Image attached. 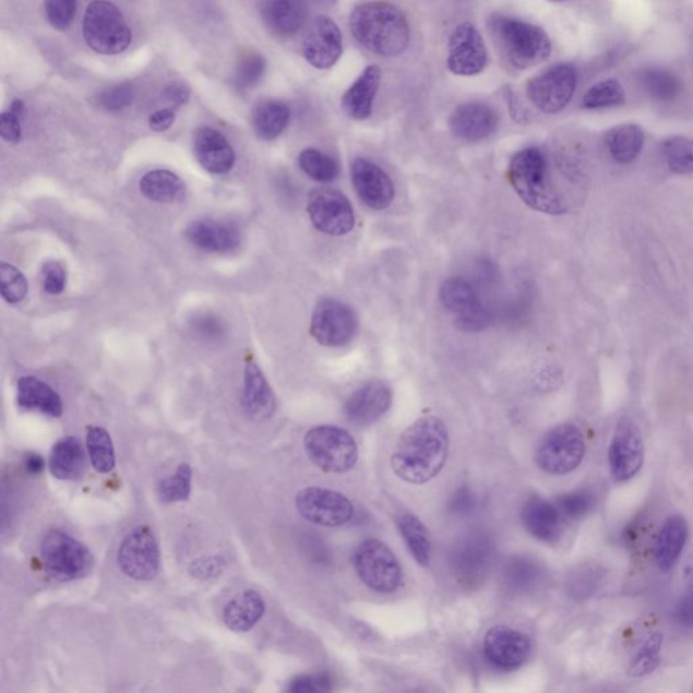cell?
Masks as SVG:
<instances>
[{
    "label": "cell",
    "mask_w": 693,
    "mask_h": 693,
    "mask_svg": "<svg viewBox=\"0 0 693 693\" xmlns=\"http://www.w3.org/2000/svg\"><path fill=\"white\" fill-rule=\"evenodd\" d=\"M449 446L443 421L435 416L420 417L398 439L392 455L394 475L414 486L431 481L446 464Z\"/></svg>",
    "instance_id": "6da1fadb"
},
{
    "label": "cell",
    "mask_w": 693,
    "mask_h": 693,
    "mask_svg": "<svg viewBox=\"0 0 693 693\" xmlns=\"http://www.w3.org/2000/svg\"><path fill=\"white\" fill-rule=\"evenodd\" d=\"M349 31L362 47L383 58L402 55L410 38L407 16L387 2L359 4L349 15Z\"/></svg>",
    "instance_id": "7a4b0ae2"
},
{
    "label": "cell",
    "mask_w": 693,
    "mask_h": 693,
    "mask_svg": "<svg viewBox=\"0 0 693 693\" xmlns=\"http://www.w3.org/2000/svg\"><path fill=\"white\" fill-rule=\"evenodd\" d=\"M509 180L524 204L534 211L560 216L569 211V201L555 183L548 157L539 148H526L512 157Z\"/></svg>",
    "instance_id": "3957f363"
},
{
    "label": "cell",
    "mask_w": 693,
    "mask_h": 693,
    "mask_svg": "<svg viewBox=\"0 0 693 693\" xmlns=\"http://www.w3.org/2000/svg\"><path fill=\"white\" fill-rule=\"evenodd\" d=\"M489 31L506 63L516 70L545 63L553 50L548 33L528 22L494 15L489 21Z\"/></svg>",
    "instance_id": "277c9868"
},
{
    "label": "cell",
    "mask_w": 693,
    "mask_h": 693,
    "mask_svg": "<svg viewBox=\"0 0 693 693\" xmlns=\"http://www.w3.org/2000/svg\"><path fill=\"white\" fill-rule=\"evenodd\" d=\"M83 37L99 55L116 56L131 47L133 35L126 16L109 0H93L83 19Z\"/></svg>",
    "instance_id": "5b68a950"
},
{
    "label": "cell",
    "mask_w": 693,
    "mask_h": 693,
    "mask_svg": "<svg viewBox=\"0 0 693 693\" xmlns=\"http://www.w3.org/2000/svg\"><path fill=\"white\" fill-rule=\"evenodd\" d=\"M45 572L56 582L71 583L87 577L94 565L92 551L63 529H50L39 545Z\"/></svg>",
    "instance_id": "8992f818"
},
{
    "label": "cell",
    "mask_w": 693,
    "mask_h": 693,
    "mask_svg": "<svg viewBox=\"0 0 693 693\" xmlns=\"http://www.w3.org/2000/svg\"><path fill=\"white\" fill-rule=\"evenodd\" d=\"M309 459L325 473H347L358 461V447L346 430L332 426L312 428L306 435Z\"/></svg>",
    "instance_id": "52a82bcc"
},
{
    "label": "cell",
    "mask_w": 693,
    "mask_h": 693,
    "mask_svg": "<svg viewBox=\"0 0 693 693\" xmlns=\"http://www.w3.org/2000/svg\"><path fill=\"white\" fill-rule=\"evenodd\" d=\"M585 439L573 425H561L546 433L537 450V464L553 476H565L577 469L584 459Z\"/></svg>",
    "instance_id": "ba28073f"
},
{
    "label": "cell",
    "mask_w": 693,
    "mask_h": 693,
    "mask_svg": "<svg viewBox=\"0 0 693 693\" xmlns=\"http://www.w3.org/2000/svg\"><path fill=\"white\" fill-rule=\"evenodd\" d=\"M354 566L370 589L391 594L402 584L403 572L392 550L380 540L369 539L355 551Z\"/></svg>",
    "instance_id": "9c48e42d"
},
{
    "label": "cell",
    "mask_w": 693,
    "mask_h": 693,
    "mask_svg": "<svg viewBox=\"0 0 693 693\" xmlns=\"http://www.w3.org/2000/svg\"><path fill=\"white\" fill-rule=\"evenodd\" d=\"M118 566L127 577L151 582L160 569V549L148 526H139L123 538L117 554Z\"/></svg>",
    "instance_id": "30bf717a"
},
{
    "label": "cell",
    "mask_w": 693,
    "mask_h": 693,
    "mask_svg": "<svg viewBox=\"0 0 693 693\" xmlns=\"http://www.w3.org/2000/svg\"><path fill=\"white\" fill-rule=\"evenodd\" d=\"M358 318L354 309L336 298H323L315 306L311 334L319 345L324 347H343L357 335Z\"/></svg>",
    "instance_id": "8fae6325"
},
{
    "label": "cell",
    "mask_w": 693,
    "mask_h": 693,
    "mask_svg": "<svg viewBox=\"0 0 693 693\" xmlns=\"http://www.w3.org/2000/svg\"><path fill=\"white\" fill-rule=\"evenodd\" d=\"M577 87V72L571 64H557L531 79L527 97L539 111L557 115L571 104Z\"/></svg>",
    "instance_id": "7c38bea8"
},
{
    "label": "cell",
    "mask_w": 693,
    "mask_h": 693,
    "mask_svg": "<svg viewBox=\"0 0 693 693\" xmlns=\"http://www.w3.org/2000/svg\"><path fill=\"white\" fill-rule=\"evenodd\" d=\"M439 300L455 314V324L461 331L481 332L488 328L490 314L469 280L461 277L447 279L439 290Z\"/></svg>",
    "instance_id": "4fadbf2b"
},
{
    "label": "cell",
    "mask_w": 693,
    "mask_h": 693,
    "mask_svg": "<svg viewBox=\"0 0 693 693\" xmlns=\"http://www.w3.org/2000/svg\"><path fill=\"white\" fill-rule=\"evenodd\" d=\"M645 462V442L638 425L624 416L613 431L608 464L611 475L619 482L631 480L638 475Z\"/></svg>",
    "instance_id": "5bb4252c"
},
{
    "label": "cell",
    "mask_w": 693,
    "mask_h": 693,
    "mask_svg": "<svg viewBox=\"0 0 693 693\" xmlns=\"http://www.w3.org/2000/svg\"><path fill=\"white\" fill-rule=\"evenodd\" d=\"M308 214L313 227L330 236H345L355 225L351 202L339 190L314 189L308 199Z\"/></svg>",
    "instance_id": "9a60e30c"
},
{
    "label": "cell",
    "mask_w": 693,
    "mask_h": 693,
    "mask_svg": "<svg viewBox=\"0 0 693 693\" xmlns=\"http://www.w3.org/2000/svg\"><path fill=\"white\" fill-rule=\"evenodd\" d=\"M296 505L303 519L323 527L345 526L354 516V505L345 494L311 487L297 494Z\"/></svg>",
    "instance_id": "2e32d148"
},
{
    "label": "cell",
    "mask_w": 693,
    "mask_h": 693,
    "mask_svg": "<svg viewBox=\"0 0 693 693\" xmlns=\"http://www.w3.org/2000/svg\"><path fill=\"white\" fill-rule=\"evenodd\" d=\"M488 50L480 32L469 22L455 27L449 38L447 67L454 75L475 76L486 70Z\"/></svg>",
    "instance_id": "e0dca14e"
},
{
    "label": "cell",
    "mask_w": 693,
    "mask_h": 693,
    "mask_svg": "<svg viewBox=\"0 0 693 693\" xmlns=\"http://www.w3.org/2000/svg\"><path fill=\"white\" fill-rule=\"evenodd\" d=\"M493 553L492 540L486 534H473L462 540L454 553L455 577L465 587L480 585L492 566Z\"/></svg>",
    "instance_id": "ac0fdd59"
},
{
    "label": "cell",
    "mask_w": 693,
    "mask_h": 693,
    "mask_svg": "<svg viewBox=\"0 0 693 693\" xmlns=\"http://www.w3.org/2000/svg\"><path fill=\"white\" fill-rule=\"evenodd\" d=\"M343 36L339 26L328 16L313 21L302 44V55L315 70H328L342 58Z\"/></svg>",
    "instance_id": "d6986e66"
},
{
    "label": "cell",
    "mask_w": 693,
    "mask_h": 693,
    "mask_svg": "<svg viewBox=\"0 0 693 693\" xmlns=\"http://www.w3.org/2000/svg\"><path fill=\"white\" fill-rule=\"evenodd\" d=\"M483 653L494 667L515 669L522 667L531 655V642L519 630L498 625L488 631L483 640Z\"/></svg>",
    "instance_id": "ffe728a7"
},
{
    "label": "cell",
    "mask_w": 693,
    "mask_h": 693,
    "mask_svg": "<svg viewBox=\"0 0 693 693\" xmlns=\"http://www.w3.org/2000/svg\"><path fill=\"white\" fill-rule=\"evenodd\" d=\"M354 189L363 204L374 211H383L392 205L394 186L389 175L381 167L358 157L351 163Z\"/></svg>",
    "instance_id": "44dd1931"
},
{
    "label": "cell",
    "mask_w": 693,
    "mask_h": 693,
    "mask_svg": "<svg viewBox=\"0 0 693 693\" xmlns=\"http://www.w3.org/2000/svg\"><path fill=\"white\" fill-rule=\"evenodd\" d=\"M392 402V389L386 382L370 381L349 396L345 413L353 425L370 426L387 413Z\"/></svg>",
    "instance_id": "7402d4cb"
},
{
    "label": "cell",
    "mask_w": 693,
    "mask_h": 693,
    "mask_svg": "<svg viewBox=\"0 0 693 693\" xmlns=\"http://www.w3.org/2000/svg\"><path fill=\"white\" fill-rule=\"evenodd\" d=\"M449 123L455 138L477 143L492 136L498 129L499 117L492 107L473 103L456 107Z\"/></svg>",
    "instance_id": "603a6c76"
},
{
    "label": "cell",
    "mask_w": 693,
    "mask_h": 693,
    "mask_svg": "<svg viewBox=\"0 0 693 693\" xmlns=\"http://www.w3.org/2000/svg\"><path fill=\"white\" fill-rule=\"evenodd\" d=\"M194 155L206 171L224 175L232 170L236 156L223 133L213 128H200L194 133Z\"/></svg>",
    "instance_id": "cb8c5ba5"
},
{
    "label": "cell",
    "mask_w": 693,
    "mask_h": 693,
    "mask_svg": "<svg viewBox=\"0 0 693 693\" xmlns=\"http://www.w3.org/2000/svg\"><path fill=\"white\" fill-rule=\"evenodd\" d=\"M186 239L202 251L232 252L240 246V230L232 224L200 219L186 229Z\"/></svg>",
    "instance_id": "d4e9b609"
},
{
    "label": "cell",
    "mask_w": 693,
    "mask_h": 693,
    "mask_svg": "<svg viewBox=\"0 0 693 693\" xmlns=\"http://www.w3.org/2000/svg\"><path fill=\"white\" fill-rule=\"evenodd\" d=\"M522 521L535 539L545 543L560 540L563 516L558 506L540 498H533L523 506Z\"/></svg>",
    "instance_id": "484cf974"
},
{
    "label": "cell",
    "mask_w": 693,
    "mask_h": 693,
    "mask_svg": "<svg viewBox=\"0 0 693 693\" xmlns=\"http://www.w3.org/2000/svg\"><path fill=\"white\" fill-rule=\"evenodd\" d=\"M262 19L275 35L295 36L308 20L307 0H264Z\"/></svg>",
    "instance_id": "4316f807"
},
{
    "label": "cell",
    "mask_w": 693,
    "mask_h": 693,
    "mask_svg": "<svg viewBox=\"0 0 693 693\" xmlns=\"http://www.w3.org/2000/svg\"><path fill=\"white\" fill-rule=\"evenodd\" d=\"M382 79L380 67L369 65L342 97V109L349 118L365 121L373 112V104Z\"/></svg>",
    "instance_id": "83f0119b"
},
{
    "label": "cell",
    "mask_w": 693,
    "mask_h": 693,
    "mask_svg": "<svg viewBox=\"0 0 693 693\" xmlns=\"http://www.w3.org/2000/svg\"><path fill=\"white\" fill-rule=\"evenodd\" d=\"M246 414L252 420L262 421L272 417L275 410V397L266 377L255 362H248L244 371L243 397Z\"/></svg>",
    "instance_id": "f1b7e54d"
},
{
    "label": "cell",
    "mask_w": 693,
    "mask_h": 693,
    "mask_svg": "<svg viewBox=\"0 0 693 693\" xmlns=\"http://www.w3.org/2000/svg\"><path fill=\"white\" fill-rule=\"evenodd\" d=\"M16 403L24 410H33L49 417L63 415V402L48 383L36 377H22L16 383Z\"/></svg>",
    "instance_id": "f546056e"
},
{
    "label": "cell",
    "mask_w": 693,
    "mask_h": 693,
    "mask_svg": "<svg viewBox=\"0 0 693 693\" xmlns=\"http://www.w3.org/2000/svg\"><path fill=\"white\" fill-rule=\"evenodd\" d=\"M266 611V602L258 590L247 589L236 595L224 607L225 625L234 633H247L261 621Z\"/></svg>",
    "instance_id": "4dcf8cb0"
},
{
    "label": "cell",
    "mask_w": 693,
    "mask_h": 693,
    "mask_svg": "<svg viewBox=\"0 0 693 693\" xmlns=\"http://www.w3.org/2000/svg\"><path fill=\"white\" fill-rule=\"evenodd\" d=\"M689 524L683 516H670L664 523L659 529L655 549L659 571L669 572L678 563L689 540Z\"/></svg>",
    "instance_id": "1f68e13d"
},
{
    "label": "cell",
    "mask_w": 693,
    "mask_h": 693,
    "mask_svg": "<svg viewBox=\"0 0 693 693\" xmlns=\"http://www.w3.org/2000/svg\"><path fill=\"white\" fill-rule=\"evenodd\" d=\"M86 469V454L76 437H65L56 442L49 456V470L61 481L77 480Z\"/></svg>",
    "instance_id": "d6a6232c"
},
{
    "label": "cell",
    "mask_w": 693,
    "mask_h": 693,
    "mask_svg": "<svg viewBox=\"0 0 693 693\" xmlns=\"http://www.w3.org/2000/svg\"><path fill=\"white\" fill-rule=\"evenodd\" d=\"M290 121V107L282 100H263L252 112V127L256 136L272 141L285 132Z\"/></svg>",
    "instance_id": "836d02e7"
},
{
    "label": "cell",
    "mask_w": 693,
    "mask_h": 693,
    "mask_svg": "<svg viewBox=\"0 0 693 693\" xmlns=\"http://www.w3.org/2000/svg\"><path fill=\"white\" fill-rule=\"evenodd\" d=\"M140 191L150 201L172 204V202L183 199L186 186L177 174L168 170H155L141 178Z\"/></svg>",
    "instance_id": "e575fe53"
},
{
    "label": "cell",
    "mask_w": 693,
    "mask_h": 693,
    "mask_svg": "<svg viewBox=\"0 0 693 693\" xmlns=\"http://www.w3.org/2000/svg\"><path fill=\"white\" fill-rule=\"evenodd\" d=\"M606 144L611 156L621 165H629L640 156L645 144V133L635 123H624L610 129Z\"/></svg>",
    "instance_id": "d590c367"
},
{
    "label": "cell",
    "mask_w": 693,
    "mask_h": 693,
    "mask_svg": "<svg viewBox=\"0 0 693 693\" xmlns=\"http://www.w3.org/2000/svg\"><path fill=\"white\" fill-rule=\"evenodd\" d=\"M397 526L416 562L421 566L430 565L431 540L425 524L414 515L404 514L398 517Z\"/></svg>",
    "instance_id": "8d00e7d4"
},
{
    "label": "cell",
    "mask_w": 693,
    "mask_h": 693,
    "mask_svg": "<svg viewBox=\"0 0 693 693\" xmlns=\"http://www.w3.org/2000/svg\"><path fill=\"white\" fill-rule=\"evenodd\" d=\"M87 453L95 470L107 475L116 467V451L110 433L103 427L87 428Z\"/></svg>",
    "instance_id": "74e56055"
},
{
    "label": "cell",
    "mask_w": 693,
    "mask_h": 693,
    "mask_svg": "<svg viewBox=\"0 0 693 693\" xmlns=\"http://www.w3.org/2000/svg\"><path fill=\"white\" fill-rule=\"evenodd\" d=\"M664 636L661 633H653L645 640L644 644L636 650L628 668L631 678H645L655 672L661 662V650Z\"/></svg>",
    "instance_id": "f35d334b"
},
{
    "label": "cell",
    "mask_w": 693,
    "mask_h": 693,
    "mask_svg": "<svg viewBox=\"0 0 693 693\" xmlns=\"http://www.w3.org/2000/svg\"><path fill=\"white\" fill-rule=\"evenodd\" d=\"M301 170L320 183H331L339 177L340 167L334 157L314 148L303 150L298 156Z\"/></svg>",
    "instance_id": "ab89813d"
},
{
    "label": "cell",
    "mask_w": 693,
    "mask_h": 693,
    "mask_svg": "<svg viewBox=\"0 0 693 693\" xmlns=\"http://www.w3.org/2000/svg\"><path fill=\"white\" fill-rule=\"evenodd\" d=\"M191 481H193V469L190 465L182 464L172 476L163 478L157 483V495L165 504L182 503L190 498Z\"/></svg>",
    "instance_id": "60d3db41"
},
{
    "label": "cell",
    "mask_w": 693,
    "mask_h": 693,
    "mask_svg": "<svg viewBox=\"0 0 693 693\" xmlns=\"http://www.w3.org/2000/svg\"><path fill=\"white\" fill-rule=\"evenodd\" d=\"M662 155L670 171L679 175L693 174V140L673 136L664 141Z\"/></svg>",
    "instance_id": "b9f144b4"
},
{
    "label": "cell",
    "mask_w": 693,
    "mask_h": 693,
    "mask_svg": "<svg viewBox=\"0 0 693 693\" xmlns=\"http://www.w3.org/2000/svg\"><path fill=\"white\" fill-rule=\"evenodd\" d=\"M625 93L621 82L607 79L594 84L583 98V106L588 110L608 109L624 104Z\"/></svg>",
    "instance_id": "7bdbcfd3"
},
{
    "label": "cell",
    "mask_w": 693,
    "mask_h": 693,
    "mask_svg": "<svg viewBox=\"0 0 693 693\" xmlns=\"http://www.w3.org/2000/svg\"><path fill=\"white\" fill-rule=\"evenodd\" d=\"M640 83L650 97L657 100H670L680 92L679 79L665 70L647 69L640 73Z\"/></svg>",
    "instance_id": "ee69618b"
},
{
    "label": "cell",
    "mask_w": 693,
    "mask_h": 693,
    "mask_svg": "<svg viewBox=\"0 0 693 693\" xmlns=\"http://www.w3.org/2000/svg\"><path fill=\"white\" fill-rule=\"evenodd\" d=\"M540 577L537 563L527 558H514L504 572L505 585L515 592L533 588Z\"/></svg>",
    "instance_id": "f6af8a7d"
},
{
    "label": "cell",
    "mask_w": 693,
    "mask_h": 693,
    "mask_svg": "<svg viewBox=\"0 0 693 693\" xmlns=\"http://www.w3.org/2000/svg\"><path fill=\"white\" fill-rule=\"evenodd\" d=\"M0 291H2V297L9 303L24 301L27 291H29L25 275L13 264H0Z\"/></svg>",
    "instance_id": "bcb514c9"
},
{
    "label": "cell",
    "mask_w": 693,
    "mask_h": 693,
    "mask_svg": "<svg viewBox=\"0 0 693 693\" xmlns=\"http://www.w3.org/2000/svg\"><path fill=\"white\" fill-rule=\"evenodd\" d=\"M266 70V61L258 53H248L241 58L238 67H236L235 81L236 86L241 89H250L262 81Z\"/></svg>",
    "instance_id": "7dc6e473"
},
{
    "label": "cell",
    "mask_w": 693,
    "mask_h": 693,
    "mask_svg": "<svg viewBox=\"0 0 693 693\" xmlns=\"http://www.w3.org/2000/svg\"><path fill=\"white\" fill-rule=\"evenodd\" d=\"M595 495L588 492V490H577L561 495L557 501L558 510H560L563 519H580L588 514L594 509Z\"/></svg>",
    "instance_id": "c3c4849f"
},
{
    "label": "cell",
    "mask_w": 693,
    "mask_h": 693,
    "mask_svg": "<svg viewBox=\"0 0 693 693\" xmlns=\"http://www.w3.org/2000/svg\"><path fill=\"white\" fill-rule=\"evenodd\" d=\"M133 99L134 92L131 84L121 83L104 89V92L98 95V105L106 111L118 112L131 106Z\"/></svg>",
    "instance_id": "681fc988"
},
{
    "label": "cell",
    "mask_w": 693,
    "mask_h": 693,
    "mask_svg": "<svg viewBox=\"0 0 693 693\" xmlns=\"http://www.w3.org/2000/svg\"><path fill=\"white\" fill-rule=\"evenodd\" d=\"M45 14L55 29L64 31L75 19L76 0H45Z\"/></svg>",
    "instance_id": "f907efd6"
},
{
    "label": "cell",
    "mask_w": 693,
    "mask_h": 693,
    "mask_svg": "<svg viewBox=\"0 0 693 693\" xmlns=\"http://www.w3.org/2000/svg\"><path fill=\"white\" fill-rule=\"evenodd\" d=\"M41 275L45 291L52 296L63 292L67 285V272L63 264L59 262L45 263Z\"/></svg>",
    "instance_id": "816d5d0a"
},
{
    "label": "cell",
    "mask_w": 693,
    "mask_h": 693,
    "mask_svg": "<svg viewBox=\"0 0 693 693\" xmlns=\"http://www.w3.org/2000/svg\"><path fill=\"white\" fill-rule=\"evenodd\" d=\"M332 689V681L325 674L301 676L292 680L289 686L291 692H328Z\"/></svg>",
    "instance_id": "f5cc1de1"
},
{
    "label": "cell",
    "mask_w": 693,
    "mask_h": 693,
    "mask_svg": "<svg viewBox=\"0 0 693 693\" xmlns=\"http://www.w3.org/2000/svg\"><path fill=\"white\" fill-rule=\"evenodd\" d=\"M21 117L14 110H5L0 116V136L10 144H19L22 138Z\"/></svg>",
    "instance_id": "db71d44e"
},
{
    "label": "cell",
    "mask_w": 693,
    "mask_h": 693,
    "mask_svg": "<svg viewBox=\"0 0 693 693\" xmlns=\"http://www.w3.org/2000/svg\"><path fill=\"white\" fill-rule=\"evenodd\" d=\"M475 509V495L467 488L456 490L450 501V511L455 515H466Z\"/></svg>",
    "instance_id": "11a10c76"
},
{
    "label": "cell",
    "mask_w": 693,
    "mask_h": 693,
    "mask_svg": "<svg viewBox=\"0 0 693 693\" xmlns=\"http://www.w3.org/2000/svg\"><path fill=\"white\" fill-rule=\"evenodd\" d=\"M175 118L177 115H175L172 107L157 110L150 117V128L157 133L166 132L174 126Z\"/></svg>",
    "instance_id": "9f6ffc18"
},
{
    "label": "cell",
    "mask_w": 693,
    "mask_h": 693,
    "mask_svg": "<svg viewBox=\"0 0 693 693\" xmlns=\"http://www.w3.org/2000/svg\"><path fill=\"white\" fill-rule=\"evenodd\" d=\"M674 619L685 629L693 630V594L686 595L674 608Z\"/></svg>",
    "instance_id": "6f0895ef"
},
{
    "label": "cell",
    "mask_w": 693,
    "mask_h": 693,
    "mask_svg": "<svg viewBox=\"0 0 693 693\" xmlns=\"http://www.w3.org/2000/svg\"><path fill=\"white\" fill-rule=\"evenodd\" d=\"M165 98L175 106H182L189 103L190 89L184 84L174 83L165 89Z\"/></svg>",
    "instance_id": "680465c9"
},
{
    "label": "cell",
    "mask_w": 693,
    "mask_h": 693,
    "mask_svg": "<svg viewBox=\"0 0 693 693\" xmlns=\"http://www.w3.org/2000/svg\"><path fill=\"white\" fill-rule=\"evenodd\" d=\"M219 331H222V326H219L216 319H201L199 324V332H201L202 335L217 336Z\"/></svg>",
    "instance_id": "91938a15"
},
{
    "label": "cell",
    "mask_w": 693,
    "mask_h": 693,
    "mask_svg": "<svg viewBox=\"0 0 693 693\" xmlns=\"http://www.w3.org/2000/svg\"><path fill=\"white\" fill-rule=\"evenodd\" d=\"M26 467L32 473H39L44 469V459L37 454H31L27 456Z\"/></svg>",
    "instance_id": "94428289"
},
{
    "label": "cell",
    "mask_w": 693,
    "mask_h": 693,
    "mask_svg": "<svg viewBox=\"0 0 693 693\" xmlns=\"http://www.w3.org/2000/svg\"><path fill=\"white\" fill-rule=\"evenodd\" d=\"M684 573H685V582L686 584L690 585L691 589L693 590V561L686 563Z\"/></svg>",
    "instance_id": "6125c7cd"
},
{
    "label": "cell",
    "mask_w": 693,
    "mask_h": 693,
    "mask_svg": "<svg viewBox=\"0 0 693 693\" xmlns=\"http://www.w3.org/2000/svg\"><path fill=\"white\" fill-rule=\"evenodd\" d=\"M551 2H565V0H551Z\"/></svg>",
    "instance_id": "be15d7a7"
}]
</instances>
